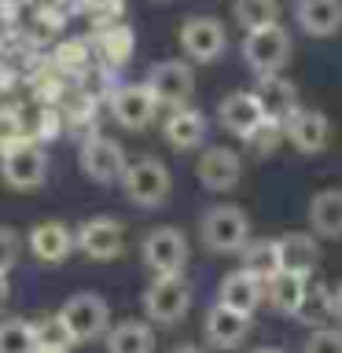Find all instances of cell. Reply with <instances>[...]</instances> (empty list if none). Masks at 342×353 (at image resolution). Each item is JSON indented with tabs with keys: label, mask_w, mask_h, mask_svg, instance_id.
<instances>
[{
	"label": "cell",
	"mask_w": 342,
	"mask_h": 353,
	"mask_svg": "<svg viewBox=\"0 0 342 353\" xmlns=\"http://www.w3.org/2000/svg\"><path fill=\"white\" fill-rule=\"evenodd\" d=\"M110 110H114L118 125L125 129H148L154 121V110H159V103H154V96L148 92L143 85H121L110 92Z\"/></svg>",
	"instance_id": "cell-14"
},
{
	"label": "cell",
	"mask_w": 342,
	"mask_h": 353,
	"mask_svg": "<svg viewBox=\"0 0 342 353\" xmlns=\"http://www.w3.org/2000/svg\"><path fill=\"white\" fill-rule=\"evenodd\" d=\"M132 48H137V37L125 22H110V26H99L96 37V52L107 66H125L132 59Z\"/></svg>",
	"instance_id": "cell-25"
},
{
	"label": "cell",
	"mask_w": 342,
	"mask_h": 353,
	"mask_svg": "<svg viewBox=\"0 0 342 353\" xmlns=\"http://www.w3.org/2000/svg\"><path fill=\"white\" fill-rule=\"evenodd\" d=\"M59 320L66 327V335H70L74 346H81V342H96L99 335H107L110 327V313H107V302L99 294H70L59 309Z\"/></svg>",
	"instance_id": "cell-4"
},
{
	"label": "cell",
	"mask_w": 342,
	"mask_h": 353,
	"mask_svg": "<svg viewBox=\"0 0 342 353\" xmlns=\"http://www.w3.org/2000/svg\"><path fill=\"white\" fill-rule=\"evenodd\" d=\"M121 247H125V232L110 217H92L85 225H77L74 232V250H81L92 261H114Z\"/></svg>",
	"instance_id": "cell-11"
},
{
	"label": "cell",
	"mask_w": 342,
	"mask_h": 353,
	"mask_svg": "<svg viewBox=\"0 0 342 353\" xmlns=\"http://www.w3.org/2000/svg\"><path fill=\"white\" fill-rule=\"evenodd\" d=\"M217 118H221V125H225L232 137H239V140H250L254 132L265 125V114H261L254 92H232V96H225V99H221V107H217Z\"/></svg>",
	"instance_id": "cell-16"
},
{
	"label": "cell",
	"mask_w": 342,
	"mask_h": 353,
	"mask_svg": "<svg viewBox=\"0 0 342 353\" xmlns=\"http://www.w3.org/2000/svg\"><path fill=\"white\" fill-rule=\"evenodd\" d=\"M173 353H206V350H199V346H177Z\"/></svg>",
	"instance_id": "cell-40"
},
{
	"label": "cell",
	"mask_w": 342,
	"mask_h": 353,
	"mask_svg": "<svg viewBox=\"0 0 342 353\" xmlns=\"http://www.w3.org/2000/svg\"><path fill=\"white\" fill-rule=\"evenodd\" d=\"M107 353H154V335L143 320H121L107 327Z\"/></svg>",
	"instance_id": "cell-26"
},
{
	"label": "cell",
	"mask_w": 342,
	"mask_h": 353,
	"mask_svg": "<svg viewBox=\"0 0 342 353\" xmlns=\"http://www.w3.org/2000/svg\"><path fill=\"white\" fill-rule=\"evenodd\" d=\"M85 15L96 22V26H110V22L121 19V11H125V0H81Z\"/></svg>",
	"instance_id": "cell-32"
},
{
	"label": "cell",
	"mask_w": 342,
	"mask_h": 353,
	"mask_svg": "<svg viewBox=\"0 0 342 353\" xmlns=\"http://www.w3.org/2000/svg\"><path fill=\"white\" fill-rule=\"evenodd\" d=\"M0 353H33V324L30 320H0Z\"/></svg>",
	"instance_id": "cell-31"
},
{
	"label": "cell",
	"mask_w": 342,
	"mask_h": 353,
	"mask_svg": "<svg viewBox=\"0 0 342 353\" xmlns=\"http://www.w3.org/2000/svg\"><path fill=\"white\" fill-rule=\"evenodd\" d=\"M217 302L236 309V313H243V316H254L258 305H261V283L254 280V276H247L243 269L228 272L225 280H221V287H217Z\"/></svg>",
	"instance_id": "cell-22"
},
{
	"label": "cell",
	"mask_w": 342,
	"mask_h": 353,
	"mask_svg": "<svg viewBox=\"0 0 342 353\" xmlns=\"http://www.w3.org/2000/svg\"><path fill=\"white\" fill-rule=\"evenodd\" d=\"M19 250H22L19 232H15V228H8V225H0V272H4V276H8L11 269H15Z\"/></svg>",
	"instance_id": "cell-34"
},
{
	"label": "cell",
	"mask_w": 342,
	"mask_h": 353,
	"mask_svg": "<svg viewBox=\"0 0 342 353\" xmlns=\"http://www.w3.org/2000/svg\"><path fill=\"white\" fill-rule=\"evenodd\" d=\"M331 302H335V316L342 320V283L335 287V291H331Z\"/></svg>",
	"instance_id": "cell-38"
},
{
	"label": "cell",
	"mask_w": 342,
	"mask_h": 353,
	"mask_svg": "<svg viewBox=\"0 0 342 353\" xmlns=\"http://www.w3.org/2000/svg\"><path fill=\"white\" fill-rule=\"evenodd\" d=\"M239 269L254 276L258 283L272 280L280 272V243L276 239H247L239 250Z\"/></svg>",
	"instance_id": "cell-23"
},
{
	"label": "cell",
	"mask_w": 342,
	"mask_h": 353,
	"mask_svg": "<svg viewBox=\"0 0 342 353\" xmlns=\"http://www.w3.org/2000/svg\"><path fill=\"white\" fill-rule=\"evenodd\" d=\"M19 118L11 114V110H0V148H8L11 140H19Z\"/></svg>",
	"instance_id": "cell-36"
},
{
	"label": "cell",
	"mask_w": 342,
	"mask_h": 353,
	"mask_svg": "<svg viewBox=\"0 0 342 353\" xmlns=\"http://www.w3.org/2000/svg\"><path fill=\"white\" fill-rule=\"evenodd\" d=\"M8 302H11V283H8V276L0 272V313L8 309Z\"/></svg>",
	"instance_id": "cell-37"
},
{
	"label": "cell",
	"mask_w": 342,
	"mask_h": 353,
	"mask_svg": "<svg viewBox=\"0 0 342 353\" xmlns=\"http://www.w3.org/2000/svg\"><path fill=\"white\" fill-rule=\"evenodd\" d=\"M283 140L298 148L302 154H316L328 148L331 140V121L328 114H320V110H309V107H298L291 118L283 121Z\"/></svg>",
	"instance_id": "cell-13"
},
{
	"label": "cell",
	"mask_w": 342,
	"mask_h": 353,
	"mask_svg": "<svg viewBox=\"0 0 342 353\" xmlns=\"http://www.w3.org/2000/svg\"><path fill=\"white\" fill-rule=\"evenodd\" d=\"M33 346L37 350H55V353H66L74 346L70 335H66V327H63V320H59V313L41 316L37 324H33Z\"/></svg>",
	"instance_id": "cell-30"
},
{
	"label": "cell",
	"mask_w": 342,
	"mask_h": 353,
	"mask_svg": "<svg viewBox=\"0 0 342 353\" xmlns=\"http://www.w3.org/2000/svg\"><path fill=\"white\" fill-rule=\"evenodd\" d=\"M280 140H283V125H276V121H265V125L254 132V137L247 143H254V148L261 151V159L265 154H276V148H280Z\"/></svg>",
	"instance_id": "cell-35"
},
{
	"label": "cell",
	"mask_w": 342,
	"mask_h": 353,
	"mask_svg": "<svg viewBox=\"0 0 342 353\" xmlns=\"http://www.w3.org/2000/svg\"><path fill=\"white\" fill-rule=\"evenodd\" d=\"M143 261L154 276H177L188 265V239L181 228L173 225H159L154 232H148L143 239Z\"/></svg>",
	"instance_id": "cell-9"
},
{
	"label": "cell",
	"mask_w": 342,
	"mask_h": 353,
	"mask_svg": "<svg viewBox=\"0 0 342 353\" xmlns=\"http://www.w3.org/2000/svg\"><path fill=\"white\" fill-rule=\"evenodd\" d=\"M203 331H206V342L214 350H236V346H243V339L250 335V316H243V313H236V309L217 302L206 313Z\"/></svg>",
	"instance_id": "cell-19"
},
{
	"label": "cell",
	"mask_w": 342,
	"mask_h": 353,
	"mask_svg": "<svg viewBox=\"0 0 342 353\" xmlns=\"http://www.w3.org/2000/svg\"><path fill=\"white\" fill-rule=\"evenodd\" d=\"M236 22L243 30H258L269 22H280V4L276 0H236Z\"/></svg>",
	"instance_id": "cell-29"
},
{
	"label": "cell",
	"mask_w": 342,
	"mask_h": 353,
	"mask_svg": "<svg viewBox=\"0 0 342 353\" xmlns=\"http://www.w3.org/2000/svg\"><path fill=\"white\" fill-rule=\"evenodd\" d=\"M77 165H81V173L88 176V181L96 184H114L121 181V173H125V151H121L118 140L110 137H88L81 143V154H77Z\"/></svg>",
	"instance_id": "cell-10"
},
{
	"label": "cell",
	"mask_w": 342,
	"mask_h": 353,
	"mask_svg": "<svg viewBox=\"0 0 342 353\" xmlns=\"http://www.w3.org/2000/svg\"><path fill=\"white\" fill-rule=\"evenodd\" d=\"M280 243V272H291V276H302V280H309V276L316 272L320 265V243L313 232H287Z\"/></svg>",
	"instance_id": "cell-17"
},
{
	"label": "cell",
	"mask_w": 342,
	"mask_h": 353,
	"mask_svg": "<svg viewBox=\"0 0 342 353\" xmlns=\"http://www.w3.org/2000/svg\"><path fill=\"white\" fill-rule=\"evenodd\" d=\"M143 88L154 96L159 107H184L195 92V70L184 59H162L151 66Z\"/></svg>",
	"instance_id": "cell-6"
},
{
	"label": "cell",
	"mask_w": 342,
	"mask_h": 353,
	"mask_svg": "<svg viewBox=\"0 0 342 353\" xmlns=\"http://www.w3.org/2000/svg\"><path fill=\"white\" fill-rule=\"evenodd\" d=\"M254 353H287V350H283V346H258Z\"/></svg>",
	"instance_id": "cell-39"
},
{
	"label": "cell",
	"mask_w": 342,
	"mask_h": 353,
	"mask_svg": "<svg viewBox=\"0 0 342 353\" xmlns=\"http://www.w3.org/2000/svg\"><path fill=\"white\" fill-rule=\"evenodd\" d=\"M239 173H243V162L232 148H206L195 162L199 184L210 188V192H228V188H236Z\"/></svg>",
	"instance_id": "cell-15"
},
{
	"label": "cell",
	"mask_w": 342,
	"mask_h": 353,
	"mask_svg": "<svg viewBox=\"0 0 342 353\" xmlns=\"http://www.w3.org/2000/svg\"><path fill=\"white\" fill-rule=\"evenodd\" d=\"M181 48L192 63H214L228 48V30L214 15H192L181 26Z\"/></svg>",
	"instance_id": "cell-8"
},
{
	"label": "cell",
	"mask_w": 342,
	"mask_h": 353,
	"mask_svg": "<svg viewBox=\"0 0 342 353\" xmlns=\"http://www.w3.org/2000/svg\"><path fill=\"white\" fill-rule=\"evenodd\" d=\"M243 59H247L254 74H280L287 59H291V33L280 22L247 30V37H243Z\"/></svg>",
	"instance_id": "cell-3"
},
{
	"label": "cell",
	"mask_w": 342,
	"mask_h": 353,
	"mask_svg": "<svg viewBox=\"0 0 342 353\" xmlns=\"http://www.w3.org/2000/svg\"><path fill=\"white\" fill-rule=\"evenodd\" d=\"M309 225H313V236H324V239L342 236V192L339 188H328V192L313 195V203H309Z\"/></svg>",
	"instance_id": "cell-24"
},
{
	"label": "cell",
	"mask_w": 342,
	"mask_h": 353,
	"mask_svg": "<svg viewBox=\"0 0 342 353\" xmlns=\"http://www.w3.org/2000/svg\"><path fill=\"white\" fill-rule=\"evenodd\" d=\"M294 316L302 320V324H309V327H324V324H328V316H335L331 287L313 283V276H309V280H305V294H302V302H298Z\"/></svg>",
	"instance_id": "cell-27"
},
{
	"label": "cell",
	"mask_w": 342,
	"mask_h": 353,
	"mask_svg": "<svg viewBox=\"0 0 342 353\" xmlns=\"http://www.w3.org/2000/svg\"><path fill=\"white\" fill-rule=\"evenodd\" d=\"M250 92L258 99L265 121L283 125V121L298 110V88H294V81H287L283 74H258V85H254Z\"/></svg>",
	"instance_id": "cell-12"
},
{
	"label": "cell",
	"mask_w": 342,
	"mask_h": 353,
	"mask_svg": "<svg viewBox=\"0 0 342 353\" xmlns=\"http://www.w3.org/2000/svg\"><path fill=\"white\" fill-rule=\"evenodd\" d=\"M159 4H165V0H159Z\"/></svg>",
	"instance_id": "cell-41"
},
{
	"label": "cell",
	"mask_w": 342,
	"mask_h": 353,
	"mask_svg": "<svg viewBox=\"0 0 342 353\" xmlns=\"http://www.w3.org/2000/svg\"><path fill=\"white\" fill-rule=\"evenodd\" d=\"M261 294H269V305L276 309V313L294 316V309L305 294V280L302 276H291V272H276L272 280L261 283Z\"/></svg>",
	"instance_id": "cell-28"
},
{
	"label": "cell",
	"mask_w": 342,
	"mask_h": 353,
	"mask_svg": "<svg viewBox=\"0 0 342 353\" xmlns=\"http://www.w3.org/2000/svg\"><path fill=\"white\" fill-rule=\"evenodd\" d=\"M203 243H206V250H214V254H239L243 250V243L250 239V221L247 214H243L239 206H214V210H206V217H203Z\"/></svg>",
	"instance_id": "cell-5"
},
{
	"label": "cell",
	"mask_w": 342,
	"mask_h": 353,
	"mask_svg": "<svg viewBox=\"0 0 342 353\" xmlns=\"http://www.w3.org/2000/svg\"><path fill=\"white\" fill-rule=\"evenodd\" d=\"M118 184H121V192H125L129 203H137L143 210L162 206L165 199H170V192H173V176H170V170H165L159 159H137V162H129Z\"/></svg>",
	"instance_id": "cell-2"
},
{
	"label": "cell",
	"mask_w": 342,
	"mask_h": 353,
	"mask_svg": "<svg viewBox=\"0 0 342 353\" xmlns=\"http://www.w3.org/2000/svg\"><path fill=\"white\" fill-rule=\"evenodd\" d=\"M143 305H148V316L159 320V324H177L184 320L188 305H192V287L181 272L177 276H154V283L143 291Z\"/></svg>",
	"instance_id": "cell-7"
},
{
	"label": "cell",
	"mask_w": 342,
	"mask_h": 353,
	"mask_svg": "<svg viewBox=\"0 0 342 353\" xmlns=\"http://www.w3.org/2000/svg\"><path fill=\"white\" fill-rule=\"evenodd\" d=\"M294 19L309 37H335L342 30V0H298Z\"/></svg>",
	"instance_id": "cell-20"
},
{
	"label": "cell",
	"mask_w": 342,
	"mask_h": 353,
	"mask_svg": "<svg viewBox=\"0 0 342 353\" xmlns=\"http://www.w3.org/2000/svg\"><path fill=\"white\" fill-rule=\"evenodd\" d=\"M162 132H165V140L173 143L177 151H195L199 143H203V137H206V118L199 114L195 107H173L170 110V118H165V125H162Z\"/></svg>",
	"instance_id": "cell-21"
},
{
	"label": "cell",
	"mask_w": 342,
	"mask_h": 353,
	"mask_svg": "<svg viewBox=\"0 0 342 353\" xmlns=\"http://www.w3.org/2000/svg\"><path fill=\"white\" fill-rule=\"evenodd\" d=\"M30 254L44 265H59L74 254V232L63 221H41L30 228Z\"/></svg>",
	"instance_id": "cell-18"
},
{
	"label": "cell",
	"mask_w": 342,
	"mask_h": 353,
	"mask_svg": "<svg viewBox=\"0 0 342 353\" xmlns=\"http://www.w3.org/2000/svg\"><path fill=\"white\" fill-rule=\"evenodd\" d=\"M0 176H4V184L15 188V192H33V188H41L44 176H48V154H44V148L30 137L11 140L8 148H0Z\"/></svg>",
	"instance_id": "cell-1"
},
{
	"label": "cell",
	"mask_w": 342,
	"mask_h": 353,
	"mask_svg": "<svg viewBox=\"0 0 342 353\" xmlns=\"http://www.w3.org/2000/svg\"><path fill=\"white\" fill-rule=\"evenodd\" d=\"M302 353H342V331L339 327H313V335L305 339Z\"/></svg>",
	"instance_id": "cell-33"
}]
</instances>
